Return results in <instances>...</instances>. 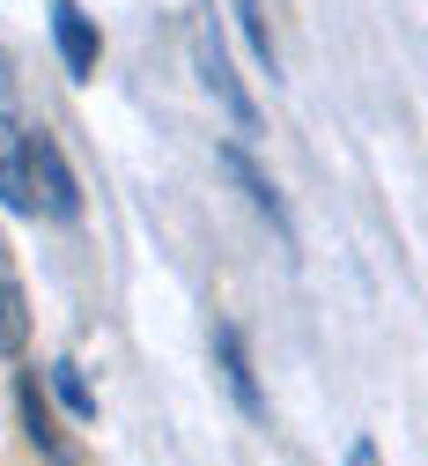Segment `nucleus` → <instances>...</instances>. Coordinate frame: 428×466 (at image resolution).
<instances>
[{"label":"nucleus","mask_w":428,"mask_h":466,"mask_svg":"<svg viewBox=\"0 0 428 466\" xmlns=\"http://www.w3.org/2000/svg\"><path fill=\"white\" fill-rule=\"evenodd\" d=\"M200 82H207V96L222 104V119L252 141L259 134V104H252V89H244V75H236V60H229V37H222V15H200Z\"/></svg>","instance_id":"1"},{"label":"nucleus","mask_w":428,"mask_h":466,"mask_svg":"<svg viewBox=\"0 0 428 466\" xmlns=\"http://www.w3.org/2000/svg\"><path fill=\"white\" fill-rule=\"evenodd\" d=\"M45 23H52V52H59V67H67V82H96V67H104V30H96V15L82 8V0H52Z\"/></svg>","instance_id":"2"},{"label":"nucleus","mask_w":428,"mask_h":466,"mask_svg":"<svg viewBox=\"0 0 428 466\" xmlns=\"http://www.w3.org/2000/svg\"><path fill=\"white\" fill-rule=\"evenodd\" d=\"M30 186H37V215H52V222H75L82 215V186H75L67 156H59L52 127H30Z\"/></svg>","instance_id":"3"},{"label":"nucleus","mask_w":428,"mask_h":466,"mask_svg":"<svg viewBox=\"0 0 428 466\" xmlns=\"http://www.w3.org/2000/svg\"><path fill=\"white\" fill-rule=\"evenodd\" d=\"M214 163L229 170V186H236L244 200H252V215H259V222H274V238H281V245H295V222H288V200L274 193V178H266V170H259L252 156H244V141L214 148Z\"/></svg>","instance_id":"4"},{"label":"nucleus","mask_w":428,"mask_h":466,"mask_svg":"<svg viewBox=\"0 0 428 466\" xmlns=\"http://www.w3.org/2000/svg\"><path fill=\"white\" fill-rule=\"evenodd\" d=\"M0 208L8 215H37V186H30V119L0 111Z\"/></svg>","instance_id":"5"},{"label":"nucleus","mask_w":428,"mask_h":466,"mask_svg":"<svg viewBox=\"0 0 428 466\" xmlns=\"http://www.w3.org/2000/svg\"><path fill=\"white\" fill-rule=\"evenodd\" d=\"M214 363H222V385H229V400H236L244 415L259 422V415H266V392H259V370H252V348H244V333H236L229 319L214 326Z\"/></svg>","instance_id":"6"},{"label":"nucleus","mask_w":428,"mask_h":466,"mask_svg":"<svg viewBox=\"0 0 428 466\" xmlns=\"http://www.w3.org/2000/svg\"><path fill=\"white\" fill-rule=\"evenodd\" d=\"M15 415H23V437L52 459V466H75V451H67V437H59V422H52V400H45V385L23 370L15 378Z\"/></svg>","instance_id":"7"},{"label":"nucleus","mask_w":428,"mask_h":466,"mask_svg":"<svg viewBox=\"0 0 428 466\" xmlns=\"http://www.w3.org/2000/svg\"><path fill=\"white\" fill-rule=\"evenodd\" d=\"M30 348V297L15 274H0V363H15Z\"/></svg>","instance_id":"8"},{"label":"nucleus","mask_w":428,"mask_h":466,"mask_svg":"<svg viewBox=\"0 0 428 466\" xmlns=\"http://www.w3.org/2000/svg\"><path fill=\"white\" fill-rule=\"evenodd\" d=\"M52 400L67 407L75 422H96V392H89V378H82V363H67V356L52 363Z\"/></svg>","instance_id":"9"},{"label":"nucleus","mask_w":428,"mask_h":466,"mask_svg":"<svg viewBox=\"0 0 428 466\" xmlns=\"http://www.w3.org/2000/svg\"><path fill=\"white\" fill-rule=\"evenodd\" d=\"M236 23H244V45H252V60L266 75H281V52H274V30H266V8L259 0H236Z\"/></svg>","instance_id":"10"},{"label":"nucleus","mask_w":428,"mask_h":466,"mask_svg":"<svg viewBox=\"0 0 428 466\" xmlns=\"http://www.w3.org/2000/svg\"><path fill=\"white\" fill-rule=\"evenodd\" d=\"M347 466H377V444H370V437H354V444H347Z\"/></svg>","instance_id":"11"},{"label":"nucleus","mask_w":428,"mask_h":466,"mask_svg":"<svg viewBox=\"0 0 428 466\" xmlns=\"http://www.w3.org/2000/svg\"><path fill=\"white\" fill-rule=\"evenodd\" d=\"M8 89H15V75H8V52H0V104H8Z\"/></svg>","instance_id":"12"}]
</instances>
